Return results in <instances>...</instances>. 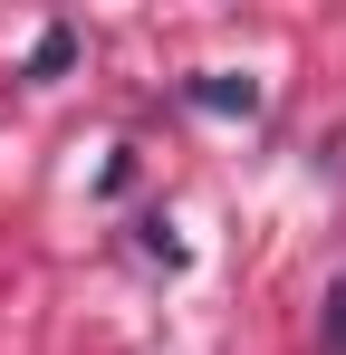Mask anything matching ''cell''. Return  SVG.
Listing matches in <instances>:
<instances>
[{
  "label": "cell",
  "instance_id": "cell-2",
  "mask_svg": "<svg viewBox=\"0 0 346 355\" xmlns=\"http://www.w3.org/2000/svg\"><path fill=\"white\" fill-rule=\"evenodd\" d=\"M77 58V29H49V39H39V49H29V77H58V67Z\"/></svg>",
  "mask_w": 346,
  "mask_h": 355
},
{
  "label": "cell",
  "instance_id": "cell-3",
  "mask_svg": "<svg viewBox=\"0 0 346 355\" xmlns=\"http://www.w3.org/2000/svg\"><path fill=\"white\" fill-rule=\"evenodd\" d=\"M318 355H346V269H337V288H327V327H318Z\"/></svg>",
  "mask_w": 346,
  "mask_h": 355
},
{
  "label": "cell",
  "instance_id": "cell-1",
  "mask_svg": "<svg viewBox=\"0 0 346 355\" xmlns=\"http://www.w3.org/2000/svg\"><path fill=\"white\" fill-rule=\"evenodd\" d=\"M202 116H260V77H231V67H212V77H192L183 87Z\"/></svg>",
  "mask_w": 346,
  "mask_h": 355
}]
</instances>
